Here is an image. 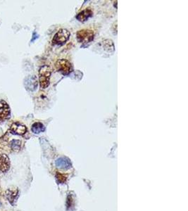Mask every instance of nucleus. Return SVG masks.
Instances as JSON below:
<instances>
[{"label":"nucleus","instance_id":"8","mask_svg":"<svg viewBox=\"0 0 188 211\" xmlns=\"http://www.w3.org/2000/svg\"><path fill=\"white\" fill-rule=\"evenodd\" d=\"M38 85V79L35 75H30L24 80V86L28 91H34L36 90Z\"/></svg>","mask_w":188,"mask_h":211},{"label":"nucleus","instance_id":"12","mask_svg":"<svg viewBox=\"0 0 188 211\" xmlns=\"http://www.w3.org/2000/svg\"><path fill=\"white\" fill-rule=\"evenodd\" d=\"M31 130H32L33 133L38 135V134L43 132L45 131V127L42 122H37L33 124Z\"/></svg>","mask_w":188,"mask_h":211},{"label":"nucleus","instance_id":"9","mask_svg":"<svg viewBox=\"0 0 188 211\" xmlns=\"http://www.w3.org/2000/svg\"><path fill=\"white\" fill-rule=\"evenodd\" d=\"M11 163L9 158L6 154H0V172H6L9 170Z\"/></svg>","mask_w":188,"mask_h":211},{"label":"nucleus","instance_id":"3","mask_svg":"<svg viewBox=\"0 0 188 211\" xmlns=\"http://www.w3.org/2000/svg\"><path fill=\"white\" fill-rule=\"evenodd\" d=\"M94 39V32L89 29H83L77 33V40L80 43L87 44Z\"/></svg>","mask_w":188,"mask_h":211},{"label":"nucleus","instance_id":"16","mask_svg":"<svg viewBox=\"0 0 188 211\" xmlns=\"http://www.w3.org/2000/svg\"><path fill=\"white\" fill-rule=\"evenodd\" d=\"M33 39H32V40H31V42H33V41H35V39H37V38H38V37H39V35H38V34H37V33H35H35H33Z\"/></svg>","mask_w":188,"mask_h":211},{"label":"nucleus","instance_id":"4","mask_svg":"<svg viewBox=\"0 0 188 211\" xmlns=\"http://www.w3.org/2000/svg\"><path fill=\"white\" fill-rule=\"evenodd\" d=\"M55 67L58 71L61 72L64 75H68L73 70L71 63L66 59H60L55 63Z\"/></svg>","mask_w":188,"mask_h":211},{"label":"nucleus","instance_id":"15","mask_svg":"<svg viewBox=\"0 0 188 211\" xmlns=\"http://www.w3.org/2000/svg\"><path fill=\"white\" fill-rule=\"evenodd\" d=\"M73 203H74V198H73V195L70 194L68 196L67 198V207H71L72 206H73Z\"/></svg>","mask_w":188,"mask_h":211},{"label":"nucleus","instance_id":"10","mask_svg":"<svg viewBox=\"0 0 188 211\" xmlns=\"http://www.w3.org/2000/svg\"><path fill=\"white\" fill-rule=\"evenodd\" d=\"M56 165L58 168L64 170H68L71 168V163L68 158L66 157H61L58 158L56 161Z\"/></svg>","mask_w":188,"mask_h":211},{"label":"nucleus","instance_id":"7","mask_svg":"<svg viewBox=\"0 0 188 211\" xmlns=\"http://www.w3.org/2000/svg\"><path fill=\"white\" fill-rule=\"evenodd\" d=\"M9 132L12 135H25L27 132V127L25 125L19 122H14L11 125L9 128Z\"/></svg>","mask_w":188,"mask_h":211},{"label":"nucleus","instance_id":"1","mask_svg":"<svg viewBox=\"0 0 188 211\" xmlns=\"http://www.w3.org/2000/svg\"><path fill=\"white\" fill-rule=\"evenodd\" d=\"M52 70L49 66H43L39 70V81L40 87L43 89H46L50 85V79Z\"/></svg>","mask_w":188,"mask_h":211},{"label":"nucleus","instance_id":"6","mask_svg":"<svg viewBox=\"0 0 188 211\" xmlns=\"http://www.w3.org/2000/svg\"><path fill=\"white\" fill-rule=\"evenodd\" d=\"M11 115V109L5 101L0 100V122L6 121Z\"/></svg>","mask_w":188,"mask_h":211},{"label":"nucleus","instance_id":"17","mask_svg":"<svg viewBox=\"0 0 188 211\" xmlns=\"http://www.w3.org/2000/svg\"><path fill=\"white\" fill-rule=\"evenodd\" d=\"M0 205H1V203H0Z\"/></svg>","mask_w":188,"mask_h":211},{"label":"nucleus","instance_id":"5","mask_svg":"<svg viewBox=\"0 0 188 211\" xmlns=\"http://www.w3.org/2000/svg\"><path fill=\"white\" fill-rule=\"evenodd\" d=\"M19 193L20 192H19L18 188H9L6 191L5 196H6V199L13 206H14L16 204L19 197Z\"/></svg>","mask_w":188,"mask_h":211},{"label":"nucleus","instance_id":"14","mask_svg":"<svg viewBox=\"0 0 188 211\" xmlns=\"http://www.w3.org/2000/svg\"><path fill=\"white\" fill-rule=\"evenodd\" d=\"M56 178L57 179V182L59 183V184H63V183H65L66 181V179H67V176L64 174L61 173V172H57V175H56Z\"/></svg>","mask_w":188,"mask_h":211},{"label":"nucleus","instance_id":"13","mask_svg":"<svg viewBox=\"0 0 188 211\" xmlns=\"http://www.w3.org/2000/svg\"><path fill=\"white\" fill-rule=\"evenodd\" d=\"M21 141L18 139H13L9 143L10 149L13 151H14V152H18L21 150Z\"/></svg>","mask_w":188,"mask_h":211},{"label":"nucleus","instance_id":"11","mask_svg":"<svg viewBox=\"0 0 188 211\" xmlns=\"http://www.w3.org/2000/svg\"><path fill=\"white\" fill-rule=\"evenodd\" d=\"M93 12L90 9V8H85V9L82 10V11L79 12L78 15L76 16L77 20L79 21H81V22H84V21H86L89 18H90L92 16Z\"/></svg>","mask_w":188,"mask_h":211},{"label":"nucleus","instance_id":"2","mask_svg":"<svg viewBox=\"0 0 188 211\" xmlns=\"http://www.w3.org/2000/svg\"><path fill=\"white\" fill-rule=\"evenodd\" d=\"M71 33L66 29H61L56 33L52 40V45H62L68 41Z\"/></svg>","mask_w":188,"mask_h":211}]
</instances>
